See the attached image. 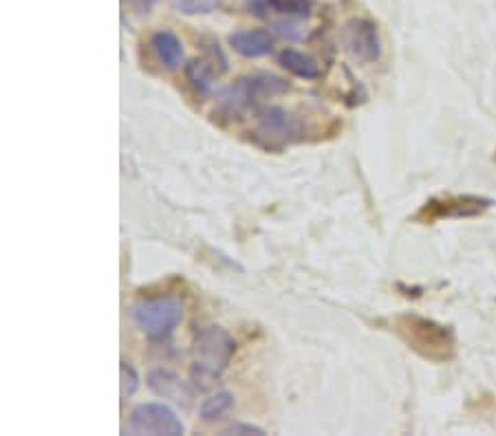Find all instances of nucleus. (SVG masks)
Here are the masks:
<instances>
[{
	"label": "nucleus",
	"instance_id": "obj_1",
	"mask_svg": "<svg viewBox=\"0 0 496 436\" xmlns=\"http://www.w3.org/2000/svg\"><path fill=\"white\" fill-rule=\"evenodd\" d=\"M236 353V342L225 328L207 327L196 333L192 344V379L199 388H212Z\"/></svg>",
	"mask_w": 496,
	"mask_h": 436
},
{
	"label": "nucleus",
	"instance_id": "obj_2",
	"mask_svg": "<svg viewBox=\"0 0 496 436\" xmlns=\"http://www.w3.org/2000/svg\"><path fill=\"white\" fill-rule=\"evenodd\" d=\"M395 333L419 353L433 362H448L454 355V336L448 327L437 324L434 319L404 313L395 318Z\"/></svg>",
	"mask_w": 496,
	"mask_h": 436
},
{
	"label": "nucleus",
	"instance_id": "obj_3",
	"mask_svg": "<svg viewBox=\"0 0 496 436\" xmlns=\"http://www.w3.org/2000/svg\"><path fill=\"white\" fill-rule=\"evenodd\" d=\"M133 319L148 339H166L184 319V304L176 298H153L133 307Z\"/></svg>",
	"mask_w": 496,
	"mask_h": 436
},
{
	"label": "nucleus",
	"instance_id": "obj_4",
	"mask_svg": "<svg viewBox=\"0 0 496 436\" xmlns=\"http://www.w3.org/2000/svg\"><path fill=\"white\" fill-rule=\"evenodd\" d=\"M290 84L274 75H254V78L239 80L234 86L223 90L221 95V113L236 115L241 110L250 109L258 100L272 98V95L285 93Z\"/></svg>",
	"mask_w": 496,
	"mask_h": 436
},
{
	"label": "nucleus",
	"instance_id": "obj_5",
	"mask_svg": "<svg viewBox=\"0 0 496 436\" xmlns=\"http://www.w3.org/2000/svg\"><path fill=\"white\" fill-rule=\"evenodd\" d=\"M124 432L130 436H181L186 428L168 405L141 403L130 412Z\"/></svg>",
	"mask_w": 496,
	"mask_h": 436
},
{
	"label": "nucleus",
	"instance_id": "obj_6",
	"mask_svg": "<svg viewBox=\"0 0 496 436\" xmlns=\"http://www.w3.org/2000/svg\"><path fill=\"white\" fill-rule=\"evenodd\" d=\"M344 49L353 60L362 64L377 62L382 55V43H379L377 24L367 18H353L344 24L342 32Z\"/></svg>",
	"mask_w": 496,
	"mask_h": 436
},
{
	"label": "nucleus",
	"instance_id": "obj_7",
	"mask_svg": "<svg viewBox=\"0 0 496 436\" xmlns=\"http://www.w3.org/2000/svg\"><path fill=\"white\" fill-rule=\"evenodd\" d=\"M490 205L492 201L481 199V196H445V199L428 201L415 218L426 223L442 221V218H470L483 214Z\"/></svg>",
	"mask_w": 496,
	"mask_h": 436
},
{
	"label": "nucleus",
	"instance_id": "obj_8",
	"mask_svg": "<svg viewBox=\"0 0 496 436\" xmlns=\"http://www.w3.org/2000/svg\"><path fill=\"white\" fill-rule=\"evenodd\" d=\"M296 135H300V124L285 109H270L258 119L256 137L267 148L290 144L291 139H296Z\"/></svg>",
	"mask_w": 496,
	"mask_h": 436
},
{
	"label": "nucleus",
	"instance_id": "obj_9",
	"mask_svg": "<svg viewBox=\"0 0 496 436\" xmlns=\"http://www.w3.org/2000/svg\"><path fill=\"white\" fill-rule=\"evenodd\" d=\"M216 58H221L219 49L212 51V53H207L205 58L192 60V62L188 64V69H186V75H188L190 84L195 86L196 93H210L212 82H215L223 71L227 69L225 58L219 60V62H216Z\"/></svg>",
	"mask_w": 496,
	"mask_h": 436
},
{
	"label": "nucleus",
	"instance_id": "obj_10",
	"mask_svg": "<svg viewBox=\"0 0 496 436\" xmlns=\"http://www.w3.org/2000/svg\"><path fill=\"white\" fill-rule=\"evenodd\" d=\"M148 386L153 388V393L159 394V397L170 399L172 403L176 405H188L192 403V390L186 382H181L175 373L164 368H157L148 374Z\"/></svg>",
	"mask_w": 496,
	"mask_h": 436
},
{
	"label": "nucleus",
	"instance_id": "obj_11",
	"mask_svg": "<svg viewBox=\"0 0 496 436\" xmlns=\"http://www.w3.org/2000/svg\"><path fill=\"white\" fill-rule=\"evenodd\" d=\"M230 44L243 58H262L272 51L274 38L265 29H254V32H236L230 35Z\"/></svg>",
	"mask_w": 496,
	"mask_h": 436
},
{
	"label": "nucleus",
	"instance_id": "obj_12",
	"mask_svg": "<svg viewBox=\"0 0 496 436\" xmlns=\"http://www.w3.org/2000/svg\"><path fill=\"white\" fill-rule=\"evenodd\" d=\"M150 47H153L157 62L164 69L175 71L181 67V62H184V44H181V40L176 38L175 33L157 32L153 38H150Z\"/></svg>",
	"mask_w": 496,
	"mask_h": 436
},
{
	"label": "nucleus",
	"instance_id": "obj_13",
	"mask_svg": "<svg viewBox=\"0 0 496 436\" xmlns=\"http://www.w3.org/2000/svg\"><path fill=\"white\" fill-rule=\"evenodd\" d=\"M250 7L258 16L272 12L282 14V16L307 18L309 12H311V0H250Z\"/></svg>",
	"mask_w": 496,
	"mask_h": 436
},
{
	"label": "nucleus",
	"instance_id": "obj_14",
	"mask_svg": "<svg viewBox=\"0 0 496 436\" xmlns=\"http://www.w3.org/2000/svg\"><path fill=\"white\" fill-rule=\"evenodd\" d=\"M278 62L290 71V73L298 75V78L316 80L318 75H320V67H318L309 55L300 53V51H293V49L281 51V53H278Z\"/></svg>",
	"mask_w": 496,
	"mask_h": 436
},
{
	"label": "nucleus",
	"instance_id": "obj_15",
	"mask_svg": "<svg viewBox=\"0 0 496 436\" xmlns=\"http://www.w3.org/2000/svg\"><path fill=\"white\" fill-rule=\"evenodd\" d=\"M232 405H234V397H232L230 393H216L215 397L205 399V402L201 403V419L207 421V423L219 421L230 412Z\"/></svg>",
	"mask_w": 496,
	"mask_h": 436
},
{
	"label": "nucleus",
	"instance_id": "obj_16",
	"mask_svg": "<svg viewBox=\"0 0 496 436\" xmlns=\"http://www.w3.org/2000/svg\"><path fill=\"white\" fill-rule=\"evenodd\" d=\"M170 3L176 12L195 16V14H210L219 5V0H170Z\"/></svg>",
	"mask_w": 496,
	"mask_h": 436
},
{
	"label": "nucleus",
	"instance_id": "obj_17",
	"mask_svg": "<svg viewBox=\"0 0 496 436\" xmlns=\"http://www.w3.org/2000/svg\"><path fill=\"white\" fill-rule=\"evenodd\" d=\"M119 374H121V399L126 402V399L133 397V394L138 393L139 377H138V373H135V368L130 366L129 362H121Z\"/></svg>",
	"mask_w": 496,
	"mask_h": 436
},
{
	"label": "nucleus",
	"instance_id": "obj_18",
	"mask_svg": "<svg viewBox=\"0 0 496 436\" xmlns=\"http://www.w3.org/2000/svg\"><path fill=\"white\" fill-rule=\"evenodd\" d=\"M223 434H256V436H262V434H265V430L256 428V425L234 423V425H230V428L223 430Z\"/></svg>",
	"mask_w": 496,
	"mask_h": 436
},
{
	"label": "nucleus",
	"instance_id": "obj_19",
	"mask_svg": "<svg viewBox=\"0 0 496 436\" xmlns=\"http://www.w3.org/2000/svg\"><path fill=\"white\" fill-rule=\"evenodd\" d=\"M155 3H157V0H130V5H135V7H138L139 12H146V14H148L150 9H153Z\"/></svg>",
	"mask_w": 496,
	"mask_h": 436
}]
</instances>
